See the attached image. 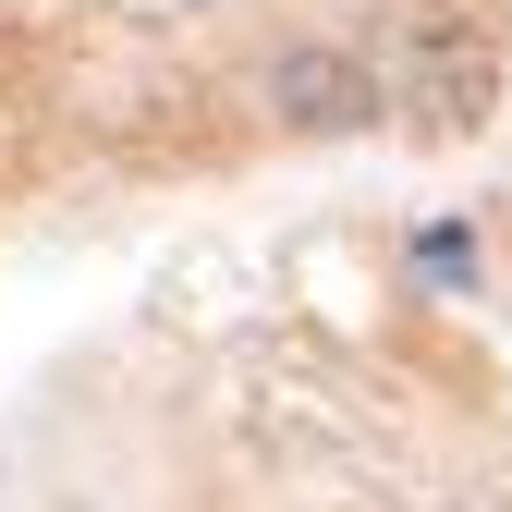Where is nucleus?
Wrapping results in <instances>:
<instances>
[{"instance_id":"obj_3","label":"nucleus","mask_w":512,"mask_h":512,"mask_svg":"<svg viewBox=\"0 0 512 512\" xmlns=\"http://www.w3.org/2000/svg\"><path fill=\"white\" fill-rule=\"evenodd\" d=\"M415 269H427V281H464L476 256H464V232H427V244H415Z\"/></svg>"},{"instance_id":"obj_1","label":"nucleus","mask_w":512,"mask_h":512,"mask_svg":"<svg viewBox=\"0 0 512 512\" xmlns=\"http://www.w3.org/2000/svg\"><path fill=\"white\" fill-rule=\"evenodd\" d=\"M488 86H500V61H488V37H464V25H427L415 37V122L427 135H476L488 122Z\"/></svg>"},{"instance_id":"obj_2","label":"nucleus","mask_w":512,"mask_h":512,"mask_svg":"<svg viewBox=\"0 0 512 512\" xmlns=\"http://www.w3.org/2000/svg\"><path fill=\"white\" fill-rule=\"evenodd\" d=\"M281 122H366V74L342 49H293L281 61Z\"/></svg>"}]
</instances>
